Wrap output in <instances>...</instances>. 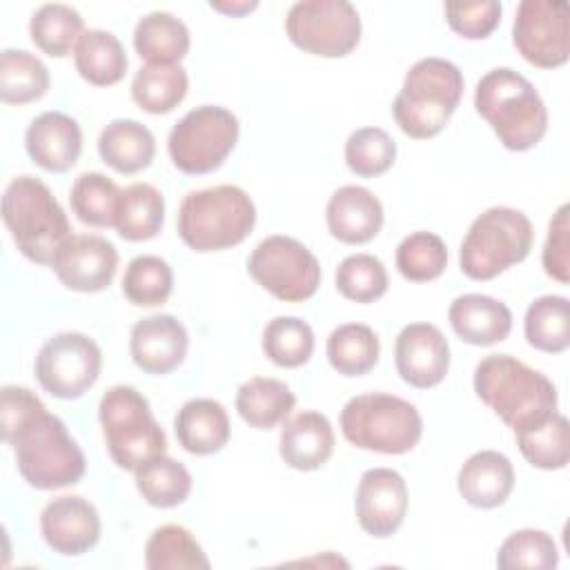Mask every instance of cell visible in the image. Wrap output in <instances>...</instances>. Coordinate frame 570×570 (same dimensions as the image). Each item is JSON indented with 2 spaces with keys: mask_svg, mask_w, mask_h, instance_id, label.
I'll list each match as a JSON object with an SVG mask.
<instances>
[{
  "mask_svg": "<svg viewBox=\"0 0 570 570\" xmlns=\"http://www.w3.org/2000/svg\"><path fill=\"white\" fill-rule=\"evenodd\" d=\"M238 118L220 105L189 109L169 131L167 151L183 174L216 171L238 142Z\"/></svg>",
  "mask_w": 570,
  "mask_h": 570,
  "instance_id": "obj_10",
  "label": "cell"
},
{
  "mask_svg": "<svg viewBox=\"0 0 570 570\" xmlns=\"http://www.w3.org/2000/svg\"><path fill=\"white\" fill-rule=\"evenodd\" d=\"M296 405V396L285 381L252 376L236 392L238 416L256 430H272L283 423Z\"/></svg>",
  "mask_w": 570,
  "mask_h": 570,
  "instance_id": "obj_28",
  "label": "cell"
},
{
  "mask_svg": "<svg viewBox=\"0 0 570 570\" xmlns=\"http://www.w3.org/2000/svg\"><path fill=\"white\" fill-rule=\"evenodd\" d=\"M120 187L100 171L80 174L69 191V203L78 220L91 227H114Z\"/></svg>",
  "mask_w": 570,
  "mask_h": 570,
  "instance_id": "obj_39",
  "label": "cell"
},
{
  "mask_svg": "<svg viewBox=\"0 0 570 570\" xmlns=\"http://www.w3.org/2000/svg\"><path fill=\"white\" fill-rule=\"evenodd\" d=\"M334 452V430L325 414L305 410L287 416L278 436V454L292 470L312 472L330 461Z\"/></svg>",
  "mask_w": 570,
  "mask_h": 570,
  "instance_id": "obj_22",
  "label": "cell"
},
{
  "mask_svg": "<svg viewBox=\"0 0 570 570\" xmlns=\"http://www.w3.org/2000/svg\"><path fill=\"white\" fill-rule=\"evenodd\" d=\"M456 490L472 508H499L514 490V468L505 454L497 450H479L461 465Z\"/></svg>",
  "mask_w": 570,
  "mask_h": 570,
  "instance_id": "obj_23",
  "label": "cell"
},
{
  "mask_svg": "<svg viewBox=\"0 0 570 570\" xmlns=\"http://www.w3.org/2000/svg\"><path fill=\"white\" fill-rule=\"evenodd\" d=\"M191 483L189 470L167 454H160L136 470V490L154 508H176L185 503Z\"/></svg>",
  "mask_w": 570,
  "mask_h": 570,
  "instance_id": "obj_37",
  "label": "cell"
},
{
  "mask_svg": "<svg viewBox=\"0 0 570 570\" xmlns=\"http://www.w3.org/2000/svg\"><path fill=\"white\" fill-rule=\"evenodd\" d=\"M73 65L89 85L111 87L125 78L129 60L118 36L105 29H87L73 49Z\"/></svg>",
  "mask_w": 570,
  "mask_h": 570,
  "instance_id": "obj_29",
  "label": "cell"
},
{
  "mask_svg": "<svg viewBox=\"0 0 570 570\" xmlns=\"http://www.w3.org/2000/svg\"><path fill=\"white\" fill-rule=\"evenodd\" d=\"M396 269L405 281L428 283L448 267V247L434 232H412L396 247Z\"/></svg>",
  "mask_w": 570,
  "mask_h": 570,
  "instance_id": "obj_42",
  "label": "cell"
},
{
  "mask_svg": "<svg viewBox=\"0 0 570 570\" xmlns=\"http://www.w3.org/2000/svg\"><path fill=\"white\" fill-rule=\"evenodd\" d=\"M474 109L510 151H528L548 131V109L537 87L510 67H494L474 89Z\"/></svg>",
  "mask_w": 570,
  "mask_h": 570,
  "instance_id": "obj_3",
  "label": "cell"
},
{
  "mask_svg": "<svg viewBox=\"0 0 570 570\" xmlns=\"http://www.w3.org/2000/svg\"><path fill=\"white\" fill-rule=\"evenodd\" d=\"M102 352L82 332H60L40 347L33 372L45 392L71 401L82 396L100 376Z\"/></svg>",
  "mask_w": 570,
  "mask_h": 570,
  "instance_id": "obj_13",
  "label": "cell"
},
{
  "mask_svg": "<svg viewBox=\"0 0 570 570\" xmlns=\"http://www.w3.org/2000/svg\"><path fill=\"white\" fill-rule=\"evenodd\" d=\"M476 396L512 430L550 419L559 405L554 383L510 354H488L474 367Z\"/></svg>",
  "mask_w": 570,
  "mask_h": 570,
  "instance_id": "obj_2",
  "label": "cell"
},
{
  "mask_svg": "<svg viewBox=\"0 0 570 570\" xmlns=\"http://www.w3.org/2000/svg\"><path fill=\"white\" fill-rule=\"evenodd\" d=\"M396 160V142L381 127H358L345 140V163L352 174L374 178Z\"/></svg>",
  "mask_w": 570,
  "mask_h": 570,
  "instance_id": "obj_43",
  "label": "cell"
},
{
  "mask_svg": "<svg viewBox=\"0 0 570 570\" xmlns=\"http://www.w3.org/2000/svg\"><path fill=\"white\" fill-rule=\"evenodd\" d=\"M568 212H570V207L563 203L554 212V216L550 218L548 238H546L543 254H541V263H543L546 274L550 278L563 283V285L570 281V256H568L570 220H568Z\"/></svg>",
  "mask_w": 570,
  "mask_h": 570,
  "instance_id": "obj_47",
  "label": "cell"
},
{
  "mask_svg": "<svg viewBox=\"0 0 570 570\" xmlns=\"http://www.w3.org/2000/svg\"><path fill=\"white\" fill-rule=\"evenodd\" d=\"M145 566L149 570H207L212 563L185 525L165 523L145 543Z\"/></svg>",
  "mask_w": 570,
  "mask_h": 570,
  "instance_id": "obj_35",
  "label": "cell"
},
{
  "mask_svg": "<svg viewBox=\"0 0 570 570\" xmlns=\"http://www.w3.org/2000/svg\"><path fill=\"white\" fill-rule=\"evenodd\" d=\"M189 78L183 65H145L134 73L131 98L147 114H169L187 96Z\"/></svg>",
  "mask_w": 570,
  "mask_h": 570,
  "instance_id": "obj_31",
  "label": "cell"
},
{
  "mask_svg": "<svg viewBox=\"0 0 570 570\" xmlns=\"http://www.w3.org/2000/svg\"><path fill=\"white\" fill-rule=\"evenodd\" d=\"M174 289V272L160 256L142 254L129 261L122 274V294L136 307L163 305Z\"/></svg>",
  "mask_w": 570,
  "mask_h": 570,
  "instance_id": "obj_41",
  "label": "cell"
},
{
  "mask_svg": "<svg viewBox=\"0 0 570 570\" xmlns=\"http://www.w3.org/2000/svg\"><path fill=\"white\" fill-rule=\"evenodd\" d=\"M443 11L450 29L468 40L488 38L501 22V4L497 0L445 2Z\"/></svg>",
  "mask_w": 570,
  "mask_h": 570,
  "instance_id": "obj_46",
  "label": "cell"
},
{
  "mask_svg": "<svg viewBox=\"0 0 570 570\" xmlns=\"http://www.w3.org/2000/svg\"><path fill=\"white\" fill-rule=\"evenodd\" d=\"M532 243L534 229L521 209L490 207L472 220L461 243V272L472 281H490L525 261Z\"/></svg>",
  "mask_w": 570,
  "mask_h": 570,
  "instance_id": "obj_9",
  "label": "cell"
},
{
  "mask_svg": "<svg viewBox=\"0 0 570 570\" xmlns=\"http://www.w3.org/2000/svg\"><path fill=\"white\" fill-rule=\"evenodd\" d=\"M40 532L53 552L80 557L100 539V514L85 497L62 494L42 508Z\"/></svg>",
  "mask_w": 570,
  "mask_h": 570,
  "instance_id": "obj_17",
  "label": "cell"
},
{
  "mask_svg": "<svg viewBox=\"0 0 570 570\" xmlns=\"http://www.w3.org/2000/svg\"><path fill=\"white\" fill-rule=\"evenodd\" d=\"M51 269L73 292L96 294L111 285L118 269V249L96 234H71L53 256Z\"/></svg>",
  "mask_w": 570,
  "mask_h": 570,
  "instance_id": "obj_15",
  "label": "cell"
},
{
  "mask_svg": "<svg viewBox=\"0 0 570 570\" xmlns=\"http://www.w3.org/2000/svg\"><path fill=\"white\" fill-rule=\"evenodd\" d=\"M165 223V198L149 183H134L120 191L116 232L120 238L138 243L158 236Z\"/></svg>",
  "mask_w": 570,
  "mask_h": 570,
  "instance_id": "obj_30",
  "label": "cell"
},
{
  "mask_svg": "<svg viewBox=\"0 0 570 570\" xmlns=\"http://www.w3.org/2000/svg\"><path fill=\"white\" fill-rule=\"evenodd\" d=\"M82 33L85 20L71 4L47 2L38 7L29 20L31 40L42 53L51 58L69 56Z\"/></svg>",
  "mask_w": 570,
  "mask_h": 570,
  "instance_id": "obj_34",
  "label": "cell"
},
{
  "mask_svg": "<svg viewBox=\"0 0 570 570\" xmlns=\"http://www.w3.org/2000/svg\"><path fill=\"white\" fill-rule=\"evenodd\" d=\"M356 521L363 532L387 539L405 521L407 512V483L392 468H370L363 472L356 499Z\"/></svg>",
  "mask_w": 570,
  "mask_h": 570,
  "instance_id": "obj_16",
  "label": "cell"
},
{
  "mask_svg": "<svg viewBox=\"0 0 570 570\" xmlns=\"http://www.w3.org/2000/svg\"><path fill=\"white\" fill-rule=\"evenodd\" d=\"M336 289L354 303L379 301L390 285L387 269L381 258L372 254H350L336 267Z\"/></svg>",
  "mask_w": 570,
  "mask_h": 570,
  "instance_id": "obj_44",
  "label": "cell"
},
{
  "mask_svg": "<svg viewBox=\"0 0 570 570\" xmlns=\"http://www.w3.org/2000/svg\"><path fill=\"white\" fill-rule=\"evenodd\" d=\"M256 225V205L238 185L189 191L178 207V236L194 252H220L243 243Z\"/></svg>",
  "mask_w": 570,
  "mask_h": 570,
  "instance_id": "obj_6",
  "label": "cell"
},
{
  "mask_svg": "<svg viewBox=\"0 0 570 570\" xmlns=\"http://www.w3.org/2000/svg\"><path fill=\"white\" fill-rule=\"evenodd\" d=\"M24 149L45 171L62 174L78 163L82 151L80 125L65 111H42L24 131Z\"/></svg>",
  "mask_w": 570,
  "mask_h": 570,
  "instance_id": "obj_20",
  "label": "cell"
},
{
  "mask_svg": "<svg viewBox=\"0 0 570 570\" xmlns=\"http://www.w3.org/2000/svg\"><path fill=\"white\" fill-rule=\"evenodd\" d=\"M461 69L436 56L416 60L392 102V116L410 138H434L445 129L463 96Z\"/></svg>",
  "mask_w": 570,
  "mask_h": 570,
  "instance_id": "obj_4",
  "label": "cell"
},
{
  "mask_svg": "<svg viewBox=\"0 0 570 570\" xmlns=\"http://www.w3.org/2000/svg\"><path fill=\"white\" fill-rule=\"evenodd\" d=\"M2 220L18 252L38 265H51L60 245L71 236V225L51 194L36 176L11 178L2 194Z\"/></svg>",
  "mask_w": 570,
  "mask_h": 570,
  "instance_id": "obj_5",
  "label": "cell"
},
{
  "mask_svg": "<svg viewBox=\"0 0 570 570\" xmlns=\"http://www.w3.org/2000/svg\"><path fill=\"white\" fill-rule=\"evenodd\" d=\"M49 89L47 65L27 49H2L0 53V98L7 105L40 100Z\"/></svg>",
  "mask_w": 570,
  "mask_h": 570,
  "instance_id": "obj_36",
  "label": "cell"
},
{
  "mask_svg": "<svg viewBox=\"0 0 570 570\" xmlns=\"http://www.w3.org/2000/svg\"><path fill=\"white\" fill-rule=\"evenodd\" d=\"M563 0H523L512 22V42L523 60L557 69L570 56V20Z\"/></svg>",
  "mask_w": 570,
  "mask_h": 570,
  "instance_id": "obj_14",
  "label": "cell"
},
{
  "mask_svg": "<svg viewBox=\"0 0 570 570\" xmlns=\"http://www.w3.org/2000/svg\"><path fill=\"white\" fill-rule=\"evenodd\" d=\"M343 436L361 450L381 454H405L423 436L419 410L387 392H365L352 396L341 410Z\"/></svg>",
  "mask_w": 570,
  "mask_h": 570,
  "instance_id": "obj_7",
  "label": "cell"
},
{
  "mask_svg": "<svg viewBox=\"0 0 570 570\" xmlns=\"http://www.w3.org/2000/svg\"><path fill=\"white\" fill-rule=\"evenodd\" d=\"M212 9L225 13V16H232V18H238V16H245L249 11H254L258 7L256 0H240V2H209Z\"/></svg>",
  "mask_w": 570,
  "mask_h": 570,
  "instance_id": "obj_48",
  "label": "cell"
},
{
  "mask_svg": "<svg viewBox=\"0 0 570 570\" xmlns=\"http://www.w3.org/2000/svg\"><path fill=\"white\" fill-rule=\"evenodd\" d=\"M189 334L171 314H151L134 323L129 334L131 361L147 374H169L187 356Z\"/></svg>",
  "mask_w": 570,
  "mask_h": 570,
  "instance_id": "obj_19",
  "label": "cell"
},
{
  "mask_svg": "<svg viewBox=\"0 0 570 570\" xmlns=\"http://www.w3.org/2000/svg\"><path fill=\"white\" fill-rule=\"evenodd\" d=\"M327 361L343 376H363L376 363L381 343L376 332L365 323H343L327 336Z\"/></svg>",
  "mask_w": 570,
  "mask_h": 570,
  "instance_id": "obj_32",
  "label": "cell"
},
{
  "mask_svg": "<svg viewBox=\"0 0 570 570\" xmlns=\"http://www.w3.org/2000/svg\"><path fill=\"white\" fill-rule=\"evenodd\" d=\"M448 321L461 341L479 347L505 341L512 330L510 307L485 294L456 296L450 303Z\"/></svg>",
  "mask_w": 570,
  "mask_h": 570,
  "instance_id": "obj_24",
  "label": "cell"
},
{
  "mask_svg": "<svg viewBox=\"0 0 570 570\" xmlns=\"http://www.w3.org/2000/svg\"><path fill=\"white\" fill-rule=\"evenodd\" d=\"M361 16L347 0H301L285 18L289 40L323 58H343L361 40Z\"/></svg>",
  "mask_w": 570,
  "mask_h": 570,
  "instance_id": "obj_12",
  "label": "cell"
},
{
  "mask_svg": "<svg viewBox=\"0 0 570 570\" xmlns=\"http://www.w3.org/2000/svg\"><path fill=\"white\" fill-rule=\"evenodd\" d=\"M523 459L539 470H561L570 459L568 419L554 412L543 423L514 432Z\"/></svg>",
  "mask_w": 570,
  "mask_h": 570,
  "instance_id": "obj_38",
  "label": "cell"
},
{
  "mask_svg": "<svg viewBox=\"0 0 570 570\" xmlns=\"http://www.w3.org/2000/svg\"><path fill=\"white\" fill-rule=\"evenodd\" d=\"M525 341L548 354H561L570 345V303L566 296L546 294L534 298L523 318Z\"/></svg>",
  "mask_w": 570,
  "mask_h": 570,
  "instance_id": "obj_33",
  "label": "cell"
},
{
  "mask_svg": "<svg viewBox=\"0 0 570 570\" xmlns=\"http://www.w3.org/2000/svg\"><path fill=\"white\" fill-rule=\"evenodd\" d=\"M249 276L274 298L301 303L321 285L318 258L296 238L274 234L263 238L247 258Z\"/></svg>",
  "mask_w": 570,
  "mask_h": 570,
  "instance_id": "obj_11",
  "label": "cell"
},
{
  "mask_svg": "<svg viewBox=\"0 0 570 570\" xmlns=\"http://www.w3.org/2000/svg\"><path fill=\"white\" fill-rule=\"evenodd\" d=\"M330 234L345 245L370 243L383 227L381 200L361 185L338 187L325 207Z\"/></svg>",
  "mask_w": 570,
  "mask_h": 570,
  "instance_id": "obj_21",
  "label": "cell"
},
{
  "mask_svg": "<svg viewBox=\"0 0 570 570\" xmlns=\"http://www.w3.org/2000/svg\"><path fill=\"white\" fill-rule=\"evenodd\" d=\"M559 563V548L554 539L546 530L523 528L514 530L505 537L497 552V566L501 570L532 568V570H550Z\"/></svg>",
  "mask_w": 570,
  "mask_h": 570,
  "instance_id": "obj_45",
  "label": "cell"
},
{
  "mask_svg": "<svg viewBox=\"0 0 570 570\" xmlns=\"http://www.w3.org/2000/svg\"><path fill=\"white\" fill-rule=\"evenodd\" d=\"M394 363L407 385L419 390L434 387L450 370L448 338L432 323H410L396 336Z\"/></svg>",
  "mask_w": 570,
  "mask_h": 570,
  "instance_id": "obj_18",
  "label": "cell"
},
{
  "mask_svg": "<svg viewBox=\"0 0 570 570\" xmlns=\"http://www.w3.org/2000/svg\"><path fill=\"white\" fill-rule=\"evenodd\" d=\"M2 439L11 445L20 476L36 490H58L85 476L87 461L62 419L22 385L0 390Z\"/></svg>",
  "mask_w": 570,
  "mask_h": 570,
  "instance_id": "obj_1",
  "label": "cell"
},
{
  "mask_svg": "<svg viewBox=\"0 0 570 570\" xmlns=\"http://www.w3.org/2000/svg\"><path fill=\"white\" fill-rule=\"evenodd\" d=\"M174 432L185 452L209 456L227 445L232 428L223 403L214 399H189L174 419Z\"/></svg>",
  "mask_w": 570,
  "mask_h": 570,
  "instance_id": "obj_25",
  "label": "cell"
},
{
  "mask_svg": "<svg viewBox=\"0 0 570 570\" xmlns=\"http://www.w3.org/2000/svg\"><path fill=\"white\" fill-rule=\"evenodd\" d=\"M189 45L187 24L169 11H151L136 22L134 49L147 65H180Z\"/></svg>",
  "mask_w": 570,
  "mask_h": 570,
  "instance_id": "obj_27",
  "label": "cell"
},
{
  "mask_svg": "<svg viewBox=\"0 0 570 570\" xmlns=\"http://www.w3.org/2000/svg\"><path fill=\"white\" fill-rule=\"evenodd\" d=\"M98 154L118 174H138L156 156V140L149 127L134 118L111 120L98 136Z\"/></svg>",
  "mask_w": 570,
  "mask_h": 570,
  "instance_id": "obj_26",
  "label": "cell"
},
{
  "mask_svg": "<svg viewBox=\"0 0 570 570\" xmlns=\"http://www.w3.org/2000/svg\"><path fill=\"white\" fill-rule=\"evenodd\" d=\"M98 419L111 461L129 472L167 452V436L149 401L131 385L109 387L98 403Z\"/></svg>",
  "mask_w": 570,
  "mask_h": 570,
  "instance_id": "obj_8",
  "label": "cell"
},
{
  "mask_svg": "<svg viewBox=\"0 0 570 570\" xmlns=\"http://www.w3.org/2000/svg\"><path fill=\"white\" fill-rule=\"evenodd\" d=\"M263 352L278 367H301L314 354V330L298 316H274L263 330Z\"/></svg>",
  "mask_w": 570,
  "mask_h": 570,
  "instance_id": "obj_40",
  "label": "cell"
}]
</instances>
